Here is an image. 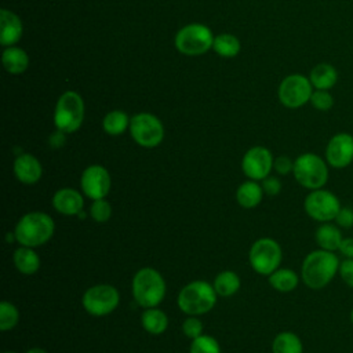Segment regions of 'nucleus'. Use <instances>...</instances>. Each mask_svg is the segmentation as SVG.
Masks as SVG:
<instances>
[{
	"mask_svg": "<svg viewBox=\"0 0 353 353\" xmlns=\"http://www.w3.org/2000/svg\"><path fill=\"white\" fill-rule=\"evenodd\" d=\"M81 192L91 200L105 199L112 188L109 171L99 164L88 165L80 176Z\"/></svg>",
	"mask_w": 353,
	"mask_h": 353,
	"instance_id": "13",
	"label": "nucleus"
},
{
	"mask_svg": "<svg viewBox=\"0 0 353 353\" xmlns=\"http://www.w3.org/2000/svg\"><path fill=\"white\" fill-rule=\"evenodd\" d=\"M325 161L332 168H345L353 161V135L338 132L325 146Z\"/></svg>",
	"mask_w": 353,
	"mask_h": 353,
	"instance_id": "15",
	"label": "nucleus"
},
{
	"mask_svg": "<svg viewBox=\"0 0 353 353\" xmlns=\"http://www.w3.org/2000/svg\"><path fill=\"white\" fill-rule=\"evenodd\" d=\"M65 143V132L61 130H57V132H52L50 137V146L52 149H59Z\"/></svg>",
	"mask_w": 353,
	"mask_h": 353,
	"instance_id": "40",
	"label": "nucleus"
},
{
	"mask_svg": "<svg viewBox=\"0 0 353 353\" xmlns=\"http://www.w3.org/2000/svg\"><path fill=\"white\" fill-rule=\"evenodd\" d=\"M334 221L341 229H350L353 226V208L341 207V210Z\"/></svg>",
	"mask_w": 353,
	"mask_h": 353,
	"instance_id": "36",
	"label": "nucleus"
},
{
	"mask_svg": "<svg viewBox=\"0 0 353 353\" xmlns=\"http://www.w3.org/2000/svg\"><path fill=\"white\" fill-rule=\"evenodd\" d=\"M141 325L146 332L152 335H160L168 327V317L157 306L148 307L141 314Z\"/></svg>",
	"mask_w": 353,
	"mask_h": 353,
	"instance_id": "23",
	"label": "nucleus"
},
{
	"mask_svg": "<svg viewBox=\"0 0 353 353\" xmlns=\"http://www.w3.org/2000/svg\"><path fill=\"white\" fill-rule=\"evenodd\" d=\"M283 251L280 244L270 237L255 240L248 252V261L254 272L261 276H270L280 268Z\"/></svg>",
	"mask_w": 353,
	"mask_h": 353,
	"instance_id": "6",
	"label": "nucleus"
},
{
	"mask_svg": "<svg viewBox=\"0 0 353 353\" xmlns=\"http://www.w3.org/2000/svg\"><path fill=\"white\" fill-rule=\"evenodd\" d=\"M309 102L314 109L320 112H327L334 106V97L330 94L328 90H313Z\"/></svg>",
	"mask_w": 353,
	"mask_h": 353,
	"instance_id": "33",
	"label": "nucleus"
},
{
	"mask_svg": "<svg viewBox=\"0 0 353 353\" xmlns=\"http://www.w3.org/2000/svg\"><path fill=\"white\" fill-rule=\"evenodd\" d=\"M130 121L131 120H128V116L124 112L112 110L103 117L102 125H103V130L106 134L120 135L127 130V127L130 125Z\"/></svg>",
	"mask_w": 353,
	"mask_h": 353,
	"instance_id": "28",
	"label": "nucleus"
},
{
	"mask_svg": "<svg viewBox=\"0 0 353 353\" xmlns=\"http://www.w3.org/2000/svg\"><path fill=\"white\" fill-rule=\"evenodd\" d=\"M263 194L265 192L262 185L258 183V181L248 179L239 185L236 190V200L243 208H255L262 201Z\"/></svg>",
	"mask_w": 353,
	"mask_h": 353,
	"instance_id": "20",
	"label": "nucleus"
},
{
	"mask_svg": "<svg viewBox=\"0 0 353 353\" xmlns=\"http://www.w3.org/2000/svg\"><path fill=\"white\" fill-rule=\"evenodd\" d=\"M339 258L335 252L314 250L309 252L301 266V279L312 290H321L328 285L339 270Z\"/></svg>",
	"mask_w": 353,
	"mask_h": 353,
	"instance_id": "1",
	"label": "nucleus"
},
{
	"mask_svg": "<svg viewBox=\"0 0 353 353\" xmlns=\"http://www.w3.org/2000/svg\"><path fill=\"white\" fill-rule=\"evenodd\" d=\"M345 258L353 259V237H346L342 240L339 250H338Z\"/></svg>",
	"mask_w": 353,
	"mask_h": 353,
	"instance_id": "39",
	"label": "nucleus"
},
{
	"mask_svg": "<svg viewBox=\"0 0 353 353\" xmlns=\"http://www.w3.org/2000/svg\"><path fill=\"white\" fill-rule=\"evenodd\" d=\"M338 273H339L342 281L346 285H349L350 288H353V259L345 258L343 261H341Z\"/></svg>",
	"mask_w": 353,
	"mask_h": 353,
	"instance_id": "35",
	"label": "nucleus"
},
{
	"mask_svg": "<svg viewBox=\"0 0 353 353\" xmlns=\"http://www.w3.org/2000/svg\"><path fill=\"white\" fill-rule=\"evenodd\" d=\"M261 185L265 194L268 196H277L281 192V182L276 176H270V175L266 176L265 179H262Z\"/></svg>",
	"mask_w": 353,
	"mask_h": 353,
	"instance_id": "38",
	"label": "nucleus"
},
{
	"mask_svg": "<svg viewBox=\"0 0 353 353\" xmlns=\"http://www.w3.org/2000/svg\"><path fill=\"white\" fill-rule=\"evenodd\" d=\"M51 204L55 211L62 215L73 216L79 215L84 208V197L73 188H62L57 190L51 199Z\"/></svg>",
	"mask_w": 353,
	"mask_h": 353,
	"instance_id": "16",
	"label": "nucleus"
},
{
	"mask_svg": "<svg viewBox=\"0 0 353 353\" xmlns=\"http://www.w3.org/2000/svg\"><path fill=\"white\" fill-rule=\"evenodd\" d=\"M350 321H352V324H353V309H352V312H350Z\"/></svg>",
	"mask_w": 353,
	"mask_h": 353,
	"instance_id": "42",
	"label": "nucleus"
},
{
	"mask_svg": "<svg viewBox=\"0 0 353 353\" xmlns=\"http://www.w3.org/2000/svg\"><path fill=\"white\" fill-rule=\"evenodd\" d=\"M314 240L319 248L335 252L339 250V245L343 240L341 228L332 222L320 223V226L314 232Z\"/></svg>",
	"mask_w": 353,
	"mask_h": 353,
	"instance_id": "18",
	"label": "nucleus"
},
{
	"mask_svg": "<svg viewBox=\"0 0 353 353\" xmlns=\"http://www.w3.org/2000/svg\"><path fill=\"white\" fill-rule=\"evenodd\" d=\"M90 216L99 223L108 222L112 216V205L105 199L92 200V204L90 205Z\"/></svg>",
	"mask_w": 353,
	"mask_h": 353,
	"instance_id": "32",
	"label": "nucleus"
},
{
	"mask_svg": "<svg viewBox=\"0 0 353 353\" xmlns=\"http://www.w3.org/2000/svg\"><path fill=\"white\" fill-rule=\"evenodd\" d=\"M19 321V312L12 302L1 301L0 303V330L10 331Z\"/></svg>",
	"mask_w": 353,
	"mask_h": 353,
	"instance_id": "30",
	"label": "nucleus"
},
{
	"mask_svg": "<svg viewBox=\"0 0 353 353\" xmlns=\"http://www.w3.org/2000/svg\"><path fill=\"white\" fill-rule=\"evenodd\" d=\"M15 178L23 185H34L43 175L41 163L30 153H21L14 160Z\"/></svg>",
	"mask_w": 353,
	"mask_h": 353,
	"instance_id": "17",
	"label": "nucleus"
},
{
	"mask_svg": "<svg viewBox=\"0 0 353 353\" xmlns=\"http://www.w3.org/2000/svg\"><path fill=\"white\" fill-rule=\"evenodd\" d=\"M212 48L215 50V52L221 57L225 58H232L236 57L240 51V41L236 36L229 34V33H223L219 34L214 39V44Z\"/></svg>",
	"mask_w": 353,
	"mask_h": 353,
	"instance_id": "29",
	"label": "nucleus"
},
{
	"mask_svg": "<svg viewBox=\"0 0 353 353\" xmlns=\"http://www.w3.org/2000/svg\"><path fill=\"white\" fill-rule=\"evenodd\" d=\"M292 175L301 186L309 190L321 189L330 176L328 163L319 154L302 153L294 160Z\"/></svg>",
	"mask_w": 353,
	"mask_h": 353,
	"instance_id": "5",
	"label": "nucleus"
},
{
	"mask_svg": "<svg viewBox=\"0 0 353 353\" xmlns=\"http://www.w3.org/2000/svg\"><path fill=\"white\" fill-rule=\"evenodd\" d=\"M341 201L331 190L324 188L310 190L303 200L305 212L309 218L324 223L332 222L341 210Z\"/></svg>",
	"mask_w": 353,
	"mask_h": 353,
	"instance_id": "9",
	"label": "nucleus"
},
{
	"mask_svg": "<svg viewBox=\"0 0 353 353\" xmlns=\"http://www.w3.org/2000/svg\"><path fill=\"white\" fill-rule=\"evenodd\" d=\"M3 353H17V352H3Z\"/></svg>",
	"mask_w": 353,
	"mask_h": 353,
	"instance_id": "43",
	"label": "nucleus"
},
{
	"mask_svg": "<svg viewBox=\"0 0 353 353\" xmlns=\"http://www.w3.org/2000/svg\"><path fill=\"white\" fill-rule=\"evenodd\" d=\"M26 353H47L44 349H41V347H30Z\"/></svg>",
	"mask_w": 353,
	"mask_h": 353,
	"instance_id": "41",
	"label": "nucleus"
},
{
	"mask_svg": "<svg viewBox=\"0 0 353 353\" xmlns=\"http://www.w3.org/2000/svg\"><path fill=\"white\" fill-rule=\"evenodd\" d=\"M218 294L214 285L205 280H193L188 283L178 294L176 303L181 312L188 316H200L208 313L216 303Z\"/></svg>",
	"mask_w": 353,
	"mask_h": 353,
	"instance_id": "4",
	"label": "nucleus"
},
{
	"mask_svg": "<svg viewBox=\"0 0 353 353\" xmlns=\"http://www.w3.org/2000/svg\"><path fill=\"white\" fill-rule=\"evenodd\" d=\"M84 119V103L81 97L74 91L63 92L55 106L54 124L57 130L65 134L74 132L80 128Z\"/></svg>",
	"mask_w": 353,
	"mask_h": 353,
	"instance_id": "7",
	"label": "nucleus"
},
{
	"mask_svg": "<svg viewBox=\"0 0 353 353\" xmlns=\"http://www.w3.org/2000/svg\"><path fill=\"white\" fill-rule=\"evenodd\" d=\"M273 168L276 170L277 174L287 175V174L292 172V170H294V160H291L288 156H284V154L279 156L274 159Z\"/></svg>",
	"mask_w": 353,
	"mask_h": 353,
	"instance_id": "37",
	"label": "nucleus"
},
{
	"mask_svg": "<svg viewBox=\"0 0 353 353\" xmlns=\"http://www.w3.org/2000/svg\"><path fill=\"white\" fill-rule=\"evenodd\" d=\"M269 277V284L279 292H291L299 283L298 274L288 268H279Z\"/></svg>",
	"mask_w": 353,
	"mask_h": 353,
	"instance_id": "24",
	"label": "nucleus"
},
{
	"mask_svg": "<svg viewBox=\"0 0 353 353\" xmlns=\"http://www.w3.org/2000/svg\"><path fill=\"white\" fill-rule=\"evenodd\" d=\"M55 232L54 219L41 211L26 212L15 225L14 234L19 245L39 247L46 244Z\"/></svg>",
	"mask_w": 353,
	"mask_h": 353,
	"instance_id": "2",
	"label": "nucleus"
},
{
	"mask_svg": "<svg viewBox=\"0 0 353 353\" xmlns=\"http://www.w3.org/2000/svg\"><path fill=\"white\" fill-rule=\"evenodd\" d=\"M1 61H3L4 69L12 74L25 72L29 65V58L26 52L18 47H8L3 52Z\"/></svg>",
	"mask_w": 353,
	"mask_h": 353,
	"instance_id": "27",
	"label": "nucleus"
},
{
	"mask_svg": "<svg viewBox=\"0 0 353 353\" xmlns=\"http://www.w3.org/2000/svg\"><path fill=\"white\" fill-rule=\"evenodd\" d=\"M274 159L265 146H254L245 152L241 160V170L248 179L262 181L273 170Z\"/></svg>",
	"mask_w": 353,
	"mask_h": 353,
	"instance_id": "14",
	"label": "nucleus"
},
{
	"mask_svg": "<svg viewBox=\"0 0 353 353\" xmlns=\"http://www.w3.org/2000/svg\"><path fill=\"white\" fill-rule=\"evenodd\" d=\"M313 94V85L309 77L303 74H290L287 76L279 87L280 102L291 109L303 106L310 101Z\"/></svg>",
	"mask_w": 353,
	"mask_h": 353,
	"instance_id": "12",
	"label": "nucleus"
},
{
	"mask_svg": "<svg viewBox=\"0 0 353 353\" xmlns=\"http://www.w3.org/2000/svg\"><path fill=\"white\" fill-rule=\"evenodd\" d=\"M214 290L219 296H232L234 295L241 285V280L237 273L233 270H223L216 274L214 279Z\"/></svg>",
	"mask_w": 353,
	"mask_h": 353,
	"instance_id": "25",
	"label": "nucleus"
},
{
	"mask_svg": "<svg viewBox=\"0 0 353 353\" xmlns=\"http://www.w3.org/2000/svg\"><path fill=\"white\" fill-rule=\"evenodd\" d=\"M189 353H221V346L214 336L201 334L192 339Z\"/></svg>",
	"mask_w": 353,
	"mask_h": 353,
	"instance_id": "31",
	"label": "nucleus"
},
{
	"mask_svg": "<svg viewBox=\"0 0 353 353\" xmlns=\"http://www.w3.org/2000/svg\"><path fill=\"white\" fill-rule=\"evenodd\" d=\"M14 265L22 274H34L40 269V256L32 247L19 245L12 254Z\"/></svg>",
	"mask_w": 353,
	"mask_h": 353,
	"instance_id": "21",
	"label": "nucleus"
},
{
	"mask_svg": "<svg viewBox=\"0 0 353 353\" xmlns=\"http://www.w3.org/2000/svg\"><path fill=\"white\" fill-rule=\"evenodd\" d=\"M309 80L314 90H330L338 81V72L331 63L323 62L310 70Z\"/></svg>",
	"mask_w": 353,
	"mask_h": 353,
	"instance_id": "22",
	"label": "nucleus"
},
{
	"mask_svg": "<svg viewBox=\"0 0 353 353\" xmlns=\"http://www.w3.org/2000/svg\"><path fill=\"white\" fill-rule=\"evenodd\" d=\"M132 139L143 148H156L164 138L161 121L150 113H138L130 121Z\"/></svg>",
	"mask_w": 353,
	"mask_h": 353,
	"instance_id": "11",
	"label": "nucleus"
},
{
	"mask_svg": "<svg viewBox=\"0 0 353 353\" xmlns=\"http://www.w3.org/2000/svg\"><path fill=\"white\" fill-rule=\"evenodd\" d=\"M214 44L211 30L200 23H190L182 28L175 36V47L185 55H200Z\"/></svg>",
	"mask_w": 353,
	"mask_h": 353,
	"instance_id": "10",
	"label": "nucleus"
},
{
	"mask_svg": "<svg viewBox=\"0 0 353 353\" xmlns=\"http://www.w3.org/2000/svg\"><path fill=\"white\" fill-rule=\"evenodd\" d=\"M272 353H303V345L295 332L283 331L274 336Z\"/></svg>",
	"mask_w": 353,
	"mask_h": 353,
	"instance_id": "26",
	"label": "nucleus"
},
{
	"mask_svg": "<svg viewBox=\"0 0 353 353\" xmlns=\"http://www.w3.org/2000/svg\"><path fill=\"white\" fill-rule=\"evenodd\" d=\"M120 302L119 291L110 284H97L87 288L81 298L84 310L94 317L110 314Z\"/></svg>",
	"mask_w": 353,
	"mask_h": 353,
	"instance_id": "8",
	"label": "nucleus"
},
{
	"mask_svg": "<svg viewBox=\"0 0 353 353\" xmlns=\"http://www.w3.org/2000/svg\"><path fill=\"white\" fill-rule=\"evenodd\" d=\"M134 301L141 307H156L165 296V281L154 268H141L132 277L131 283Z\"/></svg>",
	"mask_w": 353,
	"mask_h": 353,
	"instance_id": "3",
	"label": "nucleus"
},
{
	"mask_svg": "<svg viewBox=\"0 0 353 353\" xmlns=\"http://www.w3.org/2000/svg\"><path fill=\"white\" fill-rule=\"evenodd\" d=\"M22 36L21 19L8 10L0 11V43L3 46L15 44Z\"/></svg>",
	"mask_w": 353,
	"mask_h": 353,
	"instance_id": "19",
	"label": "nucleus"
},
{
	"mask_svg": "<svg viewBox=\"0 0 353 353\" xmlns=\"http://www.w3.org/2000/svg\"><path fill=\"white\" fill-rule=\"evenodd\" d=\"M182 332L189 339L200 336L203 334V323L199 316H188L182 323Z\"/></svg>",
	"mask_w": 353,
	"mask_h": 353,
	"instance_id": "34",
	"label": "nucleus"
}]
</instances>
